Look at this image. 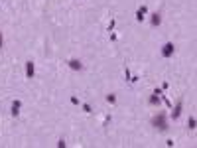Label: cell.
I'll list each match as a JSON object with an SVG mask.
<instances>
[{
    "label": "cell",
    "instance_id": "3957f363",
    "mask_svg": "<svg viewBox=\"0 0 197 148\" xmlns=\"http://www.w3.org/2000/svg\"><path fill=\"white\" fill-rule=\"evenodd\" d=\"M20 109H22V101H20V99H14V101H12V107H10L12 116H18V114H20Z\"/></svg>",
    "mask_w": 197,
    "mask_h": 148
},
{
    "label": "cell",
    "instance_id": "ba28073f",
    "mask_svg": "<svg viewBox=\"0 0 197 148\" xmlns=\"http://www.w3.org/2000/svg\"><path fill=\"white\" fill-rule=\"evenodd\" d=\"M160 22H162V14L160 12L152 14V26H160Z\"/></svg>",
    "mask_w": 197,
    "mask_h": 148
},
{
    "label": "cell",
    "instance_id": "52a82bcc",
    "mask_svg": "<svg viewBox=\"0 0 197 148\" xmlns=\"http://www.w3.org/2000/svg\"><path fill=\"white\" fill-rule=\"evenodd\" d=\"M181 109H183V101L179 99V101H177V105H175V109L172 111V116H174V119H177V116L181 114Z\"/></svg>",
    "mask_w": 197,
    "mask_h": 148
},
{
    "label": "cell",
    "instance_id": "6da1fadb",
    "mask_svg": "<svg viewBox=\"0 0 197 148\" xmlns=\"http://www.w3.org/2000/svg\"><path fill=\"white\" fill-rule=\"evenodd\" d=\"M152 125L156 126L158 130H168V128H170V126H168V119H166V113H158V114H154Z\"/></svg>",
    "mask_w": 197,
    "mask_h": 148
},
{
    "label": "cell",
    "instance_id": "8fae6325",
    "mask_svg": "<svg viewBox=\"0 0 197 148\" xmlns=\"http://www.w3.org/2000/svg\"><path fill=\"white\" fill-rule=\"evenodd\" d=\"M107 101H109L110 105H114V103H116V95H114V93H110V95H107Z\"/></svg>",
    "mask_w": 197,
    "mask_h": 148
},
{
    "label": "cell",
    "instance_id": "9c48e42d",
    "mask_svg": "<svg viewBox=\"0 0 197 148\" xmlns=\"http://www.w3.org/2000/svg\"><path fill=\"white\" fill-rule=\"evenodd\" d=\"M150 105H154V107L160 105V95H158V93H152V97H150Z\"/></svg>",
    "mask_w": 197,
    "mask_h": 148
},
{
    "label": "cell",
    "instance_id": "7a4b0ae2",
    "mask_svg": "<svg viewBox=\"0 0 197 148\" xmlns=\"http://www.w3.org/2000/svg\"><path fill=\"white\" fill-rule=\"evenodd\" d=\"M174 49H175V46L172 44V42H166L164 46H162V56L164 57H172L174 56Z\"/></svg>",
    "mask_w": 197,
    "mask_h": 148
},
{
    "label": "cell",
    "instance_id": "277c9868",
    "mask_svg": "<svg viewBox=\"0 0 197 148\" xmlns=\"http://www.w3.org/2000/svg\"><path fill=\"white\" fill-rule=\"evenodd\" d=\"M34 75H36V65H34V61H26V77H28V79H34Z\"/></svg>",
    "mask_w": 197,
    "mask_h": 148
},
{
    "label": "cell",
    "instance_id": "5b68a950",
    "mask_svg": "<svg viewBox=\"0 0 197 148\" xmlns=\"http://www.w3.org/2000/svg\"><path fill=\"white\" fill-rule=\"evenodd\" d=\"M67 65L73 69V71H81V69H83V63H81L79 59H69V61H67Z\"/></svg>",
    "mask_w": 197,
    "mask_h": 148
},
{
    "label": "cell",
    "instance_id": "7c38bea8",
    "mask_svg": "<svg viewBox=\"0 0 197 148\" xmlns=\"http://www.w3.org/2000/svg\"><path fill=\"white\" fill-rule=\"evenodd\" d=\"M114 26H116V20H110V24H109V32H112V30H114Z\"/></svg>",
    "mask_w": 197,
    "mask_h": 148
},
{
    "label": "cell",
    "instance_id": "4fadbf2b",
    "mask_svg": "<svg viewBox=\"0 0 197 148\" xmlns=\"http://www.w3.org/2000/svg\"><path fill=\"white\" fill-rule=\"evenodd\" d=\"M83 111H85V113H91V105L85 103V105H83Z\"/></svg>",
    "mask_w": 197,
    "mask_h": 148
},
{
    "label": "cell",
    "instance_id": "5bb4252c",
    "mask_svg": "<svg viewBox=\"0 0 197 148\" xmlns=\"http://www.w3.org/2000/svg\"><path fill=\"white\" fill-rule=\"evenodd\" d=\"M2 46H4V42H2V32H0V49H2Z\"/></svg>",
    "mask_w": 197,
    "mask_h": 148
},
{
    "label": "cell",
    "instance_id": "8992f818",
    "mask_svg": "<svg viewBox=\"0 0 197 148\" xmlns=\"http://www.w3.org/2000/svg\"><path fill=\"white\" fill-rule=\"evenodd\" d=\"M146 14H148V8H146V6H140V8L136 10V20L142 22L144 18H146Z\"/></svg>",
    "mask_w": 197,
    "mask_h": 148
},
{
    "label": "cell",
    "instance_id": "30bf717a",
    "mask_svg": "<svg viewBox=\"0 0 197 148\" xmlns=\"http://www.w3.org/2000/svg\"><path fill=\"white\" fill-rule=\"evenodd\" d=\"M187 128H189V130H195V116H189V121H187Z\"/></svg>",
    "mask_w": 197,
    "mask_h": 148
}]
</instances>
